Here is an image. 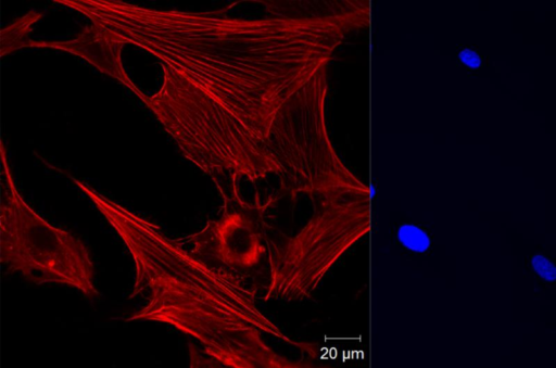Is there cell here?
I'll return each mask as SVG.
<instances>
[{
	"instance_id": "obj_1",
	"label": "cell",
	"mask_w": 556,
	"mask_h": 368,
	"mask_svg": "<svg viewBox=\"0 0 556 368\" xmlns=\"http://www.w3.org/2000/svg\"><path fill=\"white\" fill-rule=\"evenodd\" d=\"M90 23L154 56L162 84L138 99L182 156L217 186L256 183L281 167L270 132L282 105L327 67L368 2L328 13L244 18L226 10H160L121 0H61Z\"/></svg>"
},
{
	"instance_id": "obj_2",
	"label": "cell",
	"mask_w": 556,
	"mask_h": 368,
	"mask_svg": "<svg viewBox=\"0 0 556 368\" xmlns=\"http://www.w3.org/2000/svg\"><path fill=\"white\" fill-rule=\"evenodd\" d=\"M68 178L88 196L128 250L135 268L130 297L143 305L128 321H154L198 341L211 366H291L264 341L287 337L257 308L238 275L203 261L179 240L86 182Z\"/></svg>"
},
{
	"instance_id": "obj_3",
	"label": "cell",
	"mask_w": 556,
	"mask_h": 368,
	"mask_svg": "<svg viewBox=\"0 0 556 368\" xmlns=\"http://www.w3.org/2000/svg\"><path fill=\"white\" fill-rule=\"evenodd\" d=\"M327 67L314 75L279 110L270 150L281 183L324 206L369 200V189L341 162L328 136L325 102Z\"/></svg>"
},
{
	"instance_id": "obj_4",
	"label": "cell",
	"mask_w": 556,
	"mask_h": 368,
	"mask_svg": "<svg viewBox=\"0 0 556 368\" xmlns=\"http://www.w3.org/2000/svg\"><path fill=\"white\" fill-rule=\"evenodd\" d=\"M0 256L11 271L28 281L72 287L86 297L99 295L94 266L85 243L52 226L17 190L1 143Z\"/></svg>"
},
{
	"instance_id": "obj_5",
	"label": "cell",
	"mask_w": 556,
	"mask_h": 368,
	"mask_svg": "<svg viewBox=\"0 0 556 368\" xmlns=\"http://www.w3.org/2000/svg\"><path fill=\"white\" fill-rule=\"evenodd\" d=\"M187 241L197 256L236 275L257 265L266 252L257 225L242 206H225L217 219L208 220Z\"/></svg>"
},
{
	"instance_id": "obj_6",
	"label": "cell",
	"mask_w": 556,
	"mask_h": 368,
	"mask_svg": "<svg viewBox=\"0 0 556 368\" xmlns=\"http://www.w3.org/2000/svg\"><path fill=\"white\" fill-rule=\"evenodd\" d=\"M125 46L126 41L116 33L92 23L70 40H31L29 43V47L51 48L77 55L138 97L142 91L134 84L123 65L122 52Z\"/></svg>"
},
{
	"instance_id": "obj_7",
	"label": "cell",
	"mask_w": 556,
	"mask_h": 368,
	"mask_svg": "<svg viewBox=\"0 0 556 368\" xmlns=\"http://www.w3.org/2000/svg\"><path fill=\"white\" fill-rule=\"evenodd\" d=\"M42 17V13L30 11L1 29V55L29 47L33 26Z\"/></svg>"
},
{
	"instance_id": "obj_8",
	"label": "cell",
	"mask_w": 556,
	"mask_h": 368,
	"mask_svg": "<svg viewBox=\"0 0 556 368\" xmlns=\"http://www.w3.org/2000/svg\"><path fill=\"white\" fill-rule=\"evenodd\" d=\"M399 239L405 246L417 249V251H425L430 244L427 233L414 225L402 226L399 230Z\"/></svg>"
},
{
	"instance_id": "obj_9",
	"label": "cell",
	"mask_w": 556,
	"mask_h": 368,
	"mask_svg": "<svg viewBox=\"0 0 556 368\" xmlns=\"http://www.w3.org/2000/svg\"><path fill=\"white\" fill-rule=\"evenodd\" d=\"M531 266L533 270L546 281L556 280V266L541 254H535L531 257Z\"/></svg>"
},
{
	"instance_id": "obj_10",
	"label": "cell",
	"mask_w": 556,
	"mask_h": 368,
	"mask_svg": "<svg viewBox=\"0 0 556 368\" xmlns=\"http://www.w3.org/2000/svg\"><path fill=\"white\" fill-rule=\"evenodd\" d=\"M459 60L471 68H477L481 64V59L477 52L470 49H464L458 54Z\"/></svg>"
}]
</instances>
